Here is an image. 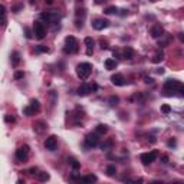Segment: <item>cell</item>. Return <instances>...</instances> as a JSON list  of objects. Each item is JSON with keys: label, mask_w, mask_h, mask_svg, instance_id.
<instances>
[{"label": "cell", "mask_w": 184, "mask_h": 184, "mask_svg": "<svg viewBox=\"0 0 184 184\" xmlns=\"http://www.w3.org/2000/svg\"><path fill=\"white\" fill-rule=\"evenodd\" d=\"M161 112H163V114H170V112H171V106L167 105V104L161 105Z\"/></svg>", "instance_id": "obj_30"}, {"label": "cell", "mask_w": 184, "mask_h": 184, "mask_svg": "<svg viewBox=\"0 0 184 184\" xmlns=\"http://www.w3.org/2000/svg\"><path fill=\"white\" fill-rule=\"evenodd\" d=\"M29 174H38V167H32V168H29Z\"/></svg>", "instance_id": "obj_36"}, {"label": "cell", "mask_w": 184, "mask_h": 184, "mask_svg": "<svg viewBox=\"0 0 184 184\" xmlns=\"http://www.w3.org/2000/svg\"><path fill=\"white\" fill-rule=\"evenodd\" d=\"M101 49H108V46H106V42H104V40H101Z\"/></svg>", "instance_id": "obj_38"}, {"label": "cell", "mask_w": 184, "mask_h": 184, "mask_svg": "<svg viewBox=\"0 0 184 184\" xmlns=\"http://www.w3.org/2000/svg\"><path fill=\"white\" fill-rule=\"evenodd\" d=\"M119 102V98L117 97V95H112L111 98H109V105L111 106H117Z\"/></svg>", "instance_id": "obj_28"}, {"label": "cell", "mask_w": 184, "mask_h": 184, "mask_svg": "<svg viewBox=\"0 0 184 184\" xmlns=\"http://www.w3.org/2000/svg\"><path fill=\"white\" fill-rule=\"evenodd\" d=\"M98 91V85L94 82V84H82V85L78 88V94L79 97H86V95H89L91 92H97Z\"/></svg>", "instance_id": "obj_5"}, {"label": "cell", "mask_w": 184, "mask_h": 184, "mask_svg": "<svg viewBox=\"0 0 184 184\" xmlns=\"http://www.w3.org/2000/svg\"><path fill=\"white\" fill-rule=\"evenodd\" d=\"M104 65H105V69H108V71H112V69H115V68H117V60H115V59H111V58H108V59H105Z\"/></svg>", "instance_id": "obj_18"}, {"label": "cell", "mask_w": 184, "mask_h": 184, "mask_svg": "<svg viewBox=\"0 0 184 184\" xmlns=\"http://www.w3.org/2000/svg\"><path fill=\"white\" fill-rule=\"evenodd\" d=\"M33 35L36 36V39H39V40L45 39L46 29H45V26H43V23H42V22H39V20L33 23Z\"/></svg>", "instance_id": "obj_7"}, {"label": "cell", "mask_w": 184, "mask_h": 184, "mask_svg": "<svg viewBox=\"0 0 184 184\" xmlns=\"http://www.w3.org/2000/svg\"><path fill=\"white\" fill-rule=\"evenodd\" d=\"M115 174H117V167H115V165H108V167H106V176L114 177Z\"/></svg>", "instance_id": "obj_26"}, {"label": "cell", "mask_w": 184, "mask_h": 184, "mask_svg": "<svg viewBox=\"0 0 184 184\" xmlns=\"http://www.w3.org/2000/svg\"><path fill=\"white\" fill-rule=\"evenodd\" d=\"M29 151H30L29 145H23V147H20V148L16 150V158H17L19 161H26L27 158H29Z\"/></svg>", "instance_id": "obj_10"}, {"label": "cell", "mask_w": 184, "mask_h": 184, "mask_svg": "<svg viewBox=\"0 0 184 184\" xmlns=\"http://www.w3.org/2000/svg\"><path fill=\"white\" fill-rule=\"evenodd\" d=\"M106 131H108V127H106L105 124H99V125H97V128H95V132H97L98 135H104V134H106Z\"/></svg>", "instance_id": "obj_23"}, {"label": "cell", "mask_w": 184, "mask_h": 184, "mask_svg": "<svg viewBox=\"0 0 184 184\" xmlns=\"http://www.w3.org/2000/svg\"><path fill=\"white\" fill-rule=\"evenodd\" d=\"M20 9H22V5H16V6L12 9V12H14V13H19Z\"/></svg>", "instance_id": "obj_34"}, {"label": "cell", "mask_w": 184, "mask_h": 184, "mask_svg": "<svg viewBox=\"0 0 184 184\" xmlns=\"http://www.w3.org/2000/svg\"><path fill=\"white\" fill-rule=\"evenodd\" d=\"M111 82L115 86H124L125 84H127V81H125V78H124V75H122V73H115V75H112Z\"/></svg>", "instance_id": "obj_13"}, {"label": "cell", "mask_w": 184, "mask_h": 184, "mask_svg": "<svg viewBox=\"0 0 184 184\" xmlns=\"http://www.w3.org/2000/svg\"><path fill=\"white\" fill-rule=\"evenodd\" d=\"M36 52L38 53H45V52H49V49L43 45H38L36 46Z\"/></svg>", "instance_id": "obj_29"}, {"label": "cell", "mask_w": 184, "mask_h": 184, "mask_svg": "<svg viewBox=\"0 0 184 184\" xmlns=\"http://www.w3.org/2000/svg\"><path fill=\"white\" fill-rule=\"evenodd\" d=\"M40 19L45 20L49 25H56V23L60 22L62 16L58 12H43V13H40Z\"/></svg>", "instance_id": "obj_4"}, {"label": "cell", "mask_w": 184, "mask_h": 184, "mask_svg": "<svg viewBox=\"0 0 184 184\" xmlns=\"http://www.w3.org/2000/svg\"><path fill=\"white\" fill-rule=\"evenodd\" d=\"M104 12H105V14H117L119 10L117 6H109V7H106Z\"/></svg>", "instance_id": "obj_27"}, {"label": "cell", "mask_w": 184, "mask_h": 184, "mask_svg": "<svg viewBox=\"0 0 184 184\" xmlns=\"http://www.w3.org/2000/svg\"><path fill=\"white\" fill-rule=\"evenodd\" d=\"M0 23H2V26L6 25V7L3 5H0Z\"/></svg>", "instance_id": "obj_21"}, {"label": "cell", "mask_w": 184, "mask_h": 184, "mask_svg": "<svg viewBox=\"0 0 184 184\" xmlns=\"http://www.w3.org/2000/svg\"><path fill=\"white\" fill-rule=\"evenodd\" d=\"M5 121H6V122H14L16 118H14V117H10V115H6V117H5Z\"/></svg>", "instance_id": "obj_33"}, {"label": "cell", "mask_w": 184, "mask_h": 184, "mask_svg": "<svg viewBox=\"0 0 184 184\" xmlns=\"http://www.w3.org/2000/svg\"><path fill=\"white\" fill-rule=\"evenodd\" d=\"M10 62H12V65H13L14 68L20 63V53L17 52V51L12 52V55H10Z\"/></svg>", "instance_id": "obj_17"}, {"label": "cell", "mask_w": 184, "mask_h": 184, "mask_svg": "<svg viewBox=\"0 0 184 184\" xmlns=\"http://www.w3.org/2000/svg\"><path fill=\"white\" fill-rule=\"evenodd\" d=\"M39 111H40V104H39V101H38V99H32V101H30V104L23 108V114L27 115V117L35 115V114H38Z\"/></svg>", "instance_id": "obj_6"}, {"label": "cell", "mask_w": 184, "mask_h": 184, "mask_svg": "<svg viewBox=\"0 0 184 184\" xmlns=\"http://www.w3.org/2000/svg\"><path fill=\"white\" fill-rule=\"evenodd\" d=\"M25 33H26L27 39H32V38H33V33L30 32V29H29V27H25Z\"/></svg>", "instance_id": "obj_32"}, {"label": "cell", "mask_w": 184, "mask_h": 184, "mask_svg": "<svg viewBox=\"0 0 184 184\" xmlns=\"http://www.w3.org/2000/svg\"><path fill=\"white\" fill-rule=\"evenodd\" d=\"M150 2H155V0H150Z\"/></svg>", "instance_id": "obj_43"}, {"label": "cell", "mask_w": 184, "mask_h": 184, "mask_svg": "<svg viewBox=\"0 0 184 184\" xmlns=\"http://www.w3.org/2000/svg\"><path fill=\"white\" fill-rule=\"evenodd\" d=\"M91 72H92V65L88 63V62H82V63H79L76 66V73H78L79 79H82V81H86L89 78Z\"/></svg>", "instance_id": "obj_3"}, {"label": "cell", "mask_w": 184, "mask_h": 184, "mask_svg": "<svg viewBox=\"0 0 184 184\" xmlns=\"http://www.w3.org/2000/svg\"><path fill=\"white\" fill-rule=\"evenodd\" d=\"M36 3V0H30V5H35Z\"/></svg>", "instance_id": "obj_42"}, {"label": "cell", "mask_w": 184, "mask_h": 184, "mask_svg": "<svg viewBox=\"0 0 184 184\" xmlns=\"http://www.w3.org/2000/svg\"><path fill=\"white\" fill-rule=\"evenodd\" d=\"M99 144V135L97 132H91L85 137V145L88 148H94Z\"/></svg>", "instance_id": "obj_9"}, {"label": "cell", "mask_w": 184, "mask_h": 184, "mask_svg": "<svg viewBox=\"0 0 184 184\" xmlns=\"http://www.w3.org/2000/svg\"><path fill=\"white\" fill-rule=\"evenodd\" d=\"M164 95H167V97L174 95V92H178L180 95H184V86L177 79H167L164 82Z\"/></svg>", "instance_id": "obj_1"}, {"label": "cell", "mask_w": 184, "mask_h": 184, "mask_svg": "<svg viewBox=\"0 0 184 184\" xmlns=\"http://www.w3.org/2000/svg\"><path fill=\"white\" fill-rule=\"evenodd\" d=\"M85 45H86V55L88 56H92L94 53V46H95V42L92 38H85Z\"/></svg>", "instance_id": "obj_15"}, {"label": "cell", "mask_w": 184, "mask_h": 184, "mask_svg": "<svg viewBox=\"0 0 184 184\" xmlns=\"http://www.w3.org/2000/svg\"><path fill=\"white\" fill-rule=\"evenodd\" d=\"M68 163L71 164V167H72L73 170L75 171H78L79 168H81V163H79L76 158H73V157H71V158H68Z\"/></svg>", "instance_id": "obj_20"}, {"label": "cell", "mask_w": 184, "mask_h": 184, "mask_svg": "<svg viewBox=\"0 0 184 184\" xmlns=\"http://www.w3.org/2000/svg\"><path fill=\"white\" fill-rule=\"evenodd\" d=\"M23 76H25V72H23V71H17V72L14 73V79H16V81L23 79Z\"/></svg>", "instance_id": "obj_31"}, {"label": "cell", "mask_w": 184, "mask_h": 184, "mask_svg": "<svg viewBox=\"0 0 184 184\" xmlns=\"http://www.w3.org/2000/svg\"><path fill=\"white\" fill-rule=\"evenodd\" d=\"M161 160H163V163H164V164H167V163H168V157H167V155H163V157H161Z\"/></svg>", "instance_id": "obj_39"}, {"label": "cell", "mask_w": 184, "mask_h": 184, "mask_svg": "<svg viewBox=\"0 0 184 184\" xmlns=\"http://www.w3.org/2000/svg\"><path fill=\"white\" fill-rule=\"evenodd\" d=\"M108 26H109V20H106V19H95L92 22V27L95 30H104Z\"/></svg>", "instance_id": "obj_12"}, {"label": "cell", "mask_w": 184, "mask_h": 184, "mask_svg": "<svg viewBox=\"0 0 184 184\" xmlns=\"http://www.w3.org/2000/svg\"><path fill=\"white\" fill-rule=\"evenodd\" d=\"M145 84H152V82H154V79L152 78H150V76H145Z\"/></svg>", "instance_id": "obj_37"}, {"label": "cell", "mask_w": 184, "mask_h": 184, "mask_svg": "<svg viewBox=\"0 0 184 184\" xmlns=\"http://www.w3.org/2000/svg\"><path fill=\"white\" fill-rule=\"evenodd\" d=\"M63 52H65V53H69V55L79 52V43H78V40L75 39L73 36H66Z\"/></svg>", "instance_id": "obj_2"}, {"label": "cell", "mask_w": 184, "mask_h": 184, "mask_svg": "<svg viewBox=\"0 0 184 184\" xmlns=\"http://www.w3.org/2000/svg\"><path fill=\"white\" fill-rule=\"evenodd\" d=\"M163 35H164V27L161 26V25H154L151 27V36L154 39H160Z\"/></svg>", "instance_id": "obj_14"}, {"label": "cell", "mask_w": 184, "mask_h": 184, "mask_svg": "<svg viewBox=\"0 0 184 184\" xmlns=\"http://www.w3.org/2000/svg\"><path fill=\"white\" fill-rule=\"evenodd\" d=\"M45 148L49 150V151H55V150L58 148V138H56V135H51V137L46 138Z\"/></svg>", "instance_id": "obj_11"}, {"label": "cell", "mask_w": 184, "mask_h": 184, "mask_svg": "<svg viewBox=\"0 0 184 184\" xmlns=\"http://www.w3.org/2000/svg\"><path fill=\"white\" fill-rule=\"evenodd\" d=\"M157 151H151V152H143L141 155H140V160H141V163L144 165H150L151 163L155 161V158H157Z\"/></svg>", "instance_id": "obj_8"}, {"label": "cell", "mask_w": 184, "mask_h": 184, "mask_svg": "<svg viewBox=\"0 0 184 184\" xmlns=\"http://www.w3.org/2000/svg\"><path fill=\"white\" fill-rule=\"evenodd\" d=\"M36 177H38V180H39V181L45 183V181H48V180L51 178V176H49V173H46V171H40V173H38V174H36Z\"/></svg>", "instance_id": "obj_22"}, {"label": "cell", "mask_w": 184, "mask_h": 184, "mask_svg": "<svg viewBox=\"0 0 184 184\" xmlns=\"http://www.w3.org/2000/svg\"><path fill=\"white\" fill-rule=\"evenodd\" d=\"M122 58L124 59H132L134 58V49L130 48V46H127L124 49V52H122Z\"/></svg>", "instance_id": "obj_19"}, {"label": "cell", "mask_w": 184, "mask_h": 184, "mask_svg": "<svg viewBox=\"0 0 184 184\" xmlns=\"http://www.w3.org/2000/svg\"><path fill=\"white\" fill-rule=\"evenodd\" d=\"M112 147H114V141L112 140H106V141H104V144H101V150L102 151H108V150H111Z\"/></svg>", "instance_id": "obj_24"}, {"label": "cell", "mask_w": 184, "mask_h": 184, "mask_svg": "<svg viewBox=\"0 0 184 184\" xmlns=\"http://www.w3.org/2000/svg\"><path fill=\"white\" fill-rule=\"evenodd\" d=\"M167 145L171 148V147H176V145H177V143H176V140H170V141L167 143Z\"/></svg>", "instance_id": "obj_35"}, {"label": "cell", "mask_w": 184, "mask_h": 184, "mask_svg": "<svg viewBox=\"0 0 184 184\" xmlns=\"http://www.w3.org/2000/svg\"><path fill=\"white\" fill-rule=\"evenodd\" d=\"M97 180H98V177H97V176H94V174H91V176L81 177V180H79V181H85V183H94V181H97Z\"/></svg>", "instance_id": "obj_25"}, {"label": "cell", "mask_w": 184, "mask_h": 184, "mask_svg": "<svg viewBox=\"0 0 184 184\" xmlns=\"http://www.w3.org/2000/svg\"><path fill=\"white\" fill-rule=\"evenodd\" d=\"M105 0H95V3H98V5H101V3H104Z\"/></svg>", "instance_id": "obj_40"}, {"label": "cell", "mask_w": 184, "mask_h": 184, "mask_svg": "<svg viewBox=\"0 0 184 184\" xmlns=\"http://www.w3.org/2000/svg\"><path fill=\"white\" fill-rule=\"evenodd\" d=\"M163 60H164V52H163V51H157V52L154 53L151 62L152 63H160V62H163Z\"/></svg>", "instance_id": "obj_16"}, {"label": "cell", "mask_w": 184, "mask_h": 184, "mask_svg": "<svg viewBox=\"0 0 184 184\" xmlns=\"http://www.w3.org/2000/svg\"><path fill=\"white\" fill-rule=\"evenodd\" d=\"M46 3H48V5H52V3H53V0H46Z\"/></svg>", "instance_id": "obj_41"}]
</instances>
